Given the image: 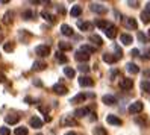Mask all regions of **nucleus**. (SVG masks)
Returning <instances> with one entry per match:
<instances>
[{"instance_id": "obj_1", "label": "nucleus", "mask_w": 150, "mask_h": 135, "mask_svg": "<svg viewBox=\"0 0 150 135\" xmlns=\"http://www.w3.org/2000/svg\"><path fill=\"white\" fill-rule=\"evenodd\" d=\"M35 53H37L38 56L41 58H46L50 55V47L46 46V44H41V46H37V49H35Z\"/></svg>"}, {"instance_id": "obj_2", "label": "nucleus", "mask_w": 150, "mask_h": 135, "mask_svg": "<svg viewBox=\"0 0 150 135\" xmlns=\"http://www.w3.org/2000/svg\"><path fill=\"white\" fill-rule=\"evenodd\" d=\"M143 108H144V105H143V102H134V103H130V106H129V112L130 114H138V112H141L143 111Z\"/></svg>"}, {"instance_id": "obj_3", "label": "nucleus", "mask_w": 150, "mask_h": 135, "mask_svg": "<svg viewBox=\"0 0 150 135\" xmlns=\"http://www.w3.org/2000/svg\"><path fill=\"white\" fill-rule=\"evenodd\" d=\"M90 9L93 12H96V14H106L108 12L106 8H105L103 5H100V3H91L90 5Z\"/></svg>"}, {"instance_id": "obj_4", "label": "nucleus", "mask_w": 150, "mask_h": 135, "mask_svg": "<svg viewBox=\"0 0 150 135\" xmlns=\"http://www.w3.org/2000/svg\"><path fill=\"white\" fill-rule=\"evenodd\" d=\"M90 56H91V55H88V53H85V52H82V50H77L76 55H74L76 61H79V62H86V61H90Z\"/></svg>"}, {"instance_id": "obj_5", "label": "nucleus", "mask_w": 150, "mask_h": 135, "mask_svg": "<svg viewBox=\"0 0 150 135\" xmlns=\"http://www.w3.org/2000/svg\"><path fill=\"white\" fill-rule=\"evenodd\" d=\"M79 85L81 87H93L94 85V80L88 76H81L79 77Z\"/></svg>"}, {"instance_id": "obj_6", "label": "nucleus", "mask_w": 150, "mask_h": 135, "mask_svg": "<svg viewBox=\"0 0 150 135\" xmlns=\"http://www.w3.org/2000/svg\"><path fill=\"white\" fill-rule=\"evenodd\" d=\"M52 90H53V93H56V94H59V96H64V94H67V87H64L62 84H56V85H53L52 87Z\"/></svg>"}, {"instance_id": "obj_7", "label": "nucleus", "mask_w": 150, "mask_h": 135, "mask_svg": "<svg viewBox=\"0 0 150 135\" xmlns=\"http://www.w3.org/2000/svg\"><path fill=\"white\" fill-rule=\"evenodd\" d=\"M105 33H106V37L108 38H111V40H114L115 38V35H117V28L114 24H109L106 29H105Z\"/></svg>"}, {"instance_id": "obj_8", "label": "nucleus", "mask_w": 150, "mask_h": 135, "mask_svg": "<svg viewBox=\"0 0 150 135\" xmlns=\"http://www.w3.org/2000/svg\"><path fill=\"white\" fill-rule=\"evenodd\" d=\"M106 122H108L109 124H115V126H121V124H123L121 119H118V117L114 115V114H111V115L106 117Z\"/></svg>"}, {"instance_id": "obj_9", "label": "nucleus", "mask_w": 150, "mask_h": 135, "mask_svg": "<svg viewBox=\"0 0 150 135\" xmlns=\"http://www.w3.org/2000/svg\"><path fill=\"white\" fill-rule=\"evenodd\" d=\"M102 102H103L105 105L111 106V105H115V103H117V99L114 97V96H111V94H106V96L102 97Z\"/></svg>"}, {"instance_id": "obj_10", "label": "nucleus", "mask_w": 150, "mask_h": 135, "mask_svg": "<svg viewBox=\"0 0 150 135\" xmlns=\"http://www.w3.org/2000/svg\"><path fill=\"white\" fill-rule=\"evenodd\" d=\"M88 114H90V109H88V108H77V109L74 111V117H77V119L86 117Z\"/></svg>"}, {"instance_id": "obj_11", "label": "nucleus", "mask_w": 150, "mask_h": 135, "mask_svg": "<svg viewBox=\"0 0 150 135\" xmlns=\"http://www.w3.org/2000/svg\"><path fill=\"white\" fill-rule=\"evenodd\" d=\"M132 87H134L132 79H121V80H120V88H121V90H130Z\"/></svg>"}, {"instance_id": "obj_12", "label": "nucleus", "mask_w": 150, "mask_h": 135, "mask_svg": "<svg viewBox=\"0 0 150 135\" xmlns=\"http://www.w3.org/2000/svg\"><path fill=\"white\" fill-rule=\"evenodd\" d=\"M120 43L123 46H129V44H132V37L129 33H121L120 35Z\"/></svg>"}, {"instance_id": "obj_13", "label": "nucleus", "mask_w": 150, "mask_h": 135, "mask_svg": "<svg viewBox=\"0 0 150 135\" xmlns=\"http://www.w3.org/2000/svg\"><path fill=\"white\" fill-rule=\"evenodd\" d=\"M126 70L129 71V73H132V75H137L139 71V67L135 64V62H127V64H126Z\"/></svg>"}, {"instance_id": "obj_14", "label": "nucleus", "mask_w": 150, "mask_h": 135, "mask_svg": "<svg viewBox=\"0 0 150 135\" xmlns=\"http://www.w3.org/2000/svg\"><path fill=\"white\" fill-rule=\"evenodd\" d=\"M77 26H79V29L83 31V32H88V31L93 29V24H91L90 21H79Z\"/></svg>"}, {"instance_id": "obj_15", "label": "nucleus", "mask_w": 150, "mask_h": 135, "mask_svg": "<svg viewBox=\"0 0 150 135\" xmlns=\"http://www.w3.org/2000/svg\"><path fill=\"white\" fill-rule=\"evenodd\" d=\"M125 23H126V28H129V29H138V23H137L135 18H132V17H127Z\"/></svg>"}, {"instance_id": "obj_16", "label": "nucleus", "mask_w": 150, "mask_h": 135, "mask_svg": "<svg viewBox=\"0 0 150 135\" xmlns=\"http://www.w3.org/2000/svg\"><path fill=\"white\" fill-rule=\"evenodd\" d=\"M29 123H30L32 128H35V129H40L41 126H42V120H41V119H38V117H32Z\"/></svg>"}, {"instance_id": "obj_17", "label": "nucleus", "mask_w": 150, "mask_h": 135, "mask_svg": "<svg viewBox=\"0 0 150 135\" xmlns=\"http://www.w3.org/2000/svg\"><path fill=\"white\" fill-rule=\"evenodd\" d=\"M103 61L108 62V64H114V62L118 61V56H114V55H111V53H105V55H103Z\"/></svg>"}, {"instance_id": "obj_18", "label": "nucleus", "mask_w": 150, "mask_h": 135, "mask_svg": "<svg viewBox=\"0 0 150 135\" xmlns=\"http://www.w3.org/2000/svg\"><path fill=\"white\" fill-rule=\"evenodd\" d=\"M88 96L86 94H83V93H81V94H77V96H74L71 100H70V103H82L85 99H86Z\"/></svg>"}, {"instance_id": "obj_19", "label": "nucleus", "mask_w": 150, "mask_h": 135, "mask_svg": "<svg viewBox=\"0 0 150 135\" xmlns=\"http://www.w3.org/2000/svg\"><path fill=\"white\" fill-rule=\"evenodd\" d=\"M61 32H62V35H65V37H71V35H73V29L70 28L68 24H62V26H61Z\"/></svg>"}, {"instance_id": "obj_20", "label": "nucleus", "mask_w": 150, "mask_h": 135, "mask_svg": "<svg viewBox=\"0 0 150 135\" xmlns=\"http://www.w3.org/2000/svg\"><path fill=\"white\" fill-rule=\"evenodd\" d=\"M18 120H20L18 115H6L5 117V122L8 124H15V123H18Z\"/></svg>"}, {"instance_id": "obj_21", "label": "nucleus", "mask_w": 150, "mask_h": 135, "mask_svg": "<svg viewBox=\"0 0 150 135\" xmlns=\"http://www.w3.org/2000/svg\"><path fill=\"white\" fill-rule=\"evenodd\" d=\"M55 56H56V59H58V62H61V64H67V56L64 55V53L62 52H56L55 53Z\"/></svg>"}, {"instance_id": "obj_22", "label": "nucleus", "mask_w": 150, "mask_h": 135, "mask_svg": "<svg viewBox=\"0 0 150 135\" xmlns=\"http://www.w3.org/2000/svg\"><path fill=\"white\" fill-rule=\"evenodd\" d=\"M64 75H65L67 77H70V79H73L74 75H76V71H74V68H71V67H64Z\"/></svg>"}, {"instance_id": "obj_23", "label": "nucleus", "mask_w": 150, "mask_h": 135, "mask_svg": "<svg viewBox=\"0 0 150 135\" xmlns=\"http://www.w3.org/2000/svg\"><path fill=\"white\" fill-rule=\"evenodd\" d=\"M70 14H71V17H79V15L82 14V8L79 6V5H76V6H73V8H71Z\"/></svg>"}, {"instance_id": "obj_24", "label": "nucleus", "mask_w": 150, "mask_h": 135, "mask_svg": "<svg viewBox=\"0 0 150 135\" xmlns=\"http://www.w3.org/2000/svg\"><path fill=\"white\" fill-rule=\"evenodd\" d=\"M141 90H143L144 93H147V94H150V80H143L141 82Z\"/></svg>"}, {"instance_id": "obj_25", "label": "nucleus", "mask_w": 150, "mask_h": 135, "mask_svg": "<svg viewBox=\"0 0 150 135\" xmlns=\"http://www.w3.org/2000/svg\"><path fill=\"white\" fill-rule=\"evenodd\" d=\"M46 67H47V64L42 61H35L33 62V70H44Z\"/></svg>"}, {"instance_id": "obj_26", "label": "nucleus", "mask_w": 150, "mask_h": 135, "mask_svg": "<svg viewBox=\"0 0 150 135\" xmlns=\"http://www.w3.org/2000/svg\"><path fill=\"white\" fill-rule=\"evenodd\" d=\"M62 124H68V126H76L77 124V122L74 120V119H71V117H65V119H62Z\"/></svg>"}, {"instance_id": "obj_27", "label": "nucleus", "mask_w": 150, "mask_h": 135, "mask_svg": "<svg viewBox=\"0 0 150 135\" xmlns=\"http://www.w3.org/2000/svg\"><path fill=\"white\" fill-rule=\"evenodd\" d=\"M81 50L90 55V53H94V52H96V47H93V46H88V44H83V46L81 47Z\"/></svg>"}, {"instance_id": "obj_28", "label": "nucleus", "mask_w": 150, "mask_h": 135, "mask_svg": "<svg viewBox=\"0 0 150 135\" xmlns=\"http://www.w3.org/2000/svg\"><path fill=\"white\" fill-rule=\"evenodd\" d=\"M41 17H42V18H46L47 21H50V23H55V17L52 14H49V12H46V11L41 12Z\"/></svg>"}, {"instance_id": "obj_29", "label": "nucleus", "mask_w": 150, "mask_h": 135, "mask_svg": "<svg viewBox=\"0 0 150 135\" xmlns=\"http://www.w3.org/2000/svg\"><path fill=\"white\" fill-rule=\"evenodd\" d=\"M15 135H28V128H24V126H20V128H15Z\"/></svg>"}, {"instance_id": "obj_30", "label": "nucleus", "mask_w": 150, "mask_h": 135, "mask_svg": "<svg viewBox=\"0 0 150 135\" xmlns=\"http://www.w3.org/2000/svg\"><path fill=\"white\" fill-rule=\"evenodd\" d=\"M109 24H111V23L105 21V20H97V21H96V26H97V28H100V29H103V31L106 29V28H108Z\"/></svg>"}, {"instance_id": "obj_31", "label": "nucleus", "mask_w": 150, "mask_h": 135, "mask_svg": "<svg viewBox=\"0 0 150 135\" xmlns=\"http://www.w3.org/2000/svg\"><path fill=\"white\" fill-rule=\"evenodd\" d=\"M90 40H91L94 44H97V46H102V44H103V40L99 37V35H91Z\"/></svg>"}, {"instance_id": "obj_32", "label": "nucleus", "mask_w": 150, "mask_h": 135, "mask_svg": "<svg viewBox=\"0 0 150 135\" xmlns=\"http://www.w3.org/2000/svg\"><path fill=\"white\" fill-rule=\"evenodd\" d=\"M135 123H138V124H141V126H143V128H144V126H147V119H146V117L144 115H138L137 117V119H135Z\"/></svg>"}, {"instance_id": "obj_33", "label": "nucleus", "mask_w": 150, "mask_h": 135, "mask_svg": "<svg viewBox=\"0 0 150 135\" xmlns=\"http://www.w3.org/2000/svg\"><path fill=\"white\" fill-rule=\"evenodd\" d=\"M70 49H71V44L70 43H65V41L59 43V50H70Z\"/></svg>"}, {"instance_id": "obj_34", "label": "nucleus", "mask_w": 150, "mask_h": 135, "mask_svg": "<svg viewBox=\"0 0 150 135\" xmlns=\"http://www.w3.org/2000/svg\"><path fill=\"white\" fill-rule=\"evenodd\" d=\"M141 21L147 24V23L150 21V14H149V12H146V11H143V12H141Z\"/></svg>"}, {"instance_id": "obj_35", "label": "nucleus", "mask_w": 150, "mask_h": 135, "mask_svg": "<svg viewBox=\"0 0 150 135\" xmlns=\"http://www.w3.org/2000/svg\"><path fill=\"white\" fill-rule=\"evenodd\" d=\"M0 135H11L9 128H6V126H2V128H0Z\"/></svg>"}, {"instance_id": "obj_36", "label": "nucleus", "mask_w": 150, "mask_h": 135, "mask_svg": "<svg viewBox=\"0 0 150 135\" xmlns=\"http://www.w3.org/2000/svg\"><path fill=\"white\" fill-rule=\"evenodd\" d=\"M94 134H96V135H108V132L105 131L103 128H96V129H94Z\"/></svg>"}, {"instance_id": "obj_37", "label": "nucleus", "mask_w": 150, "mask_h": 135, "mask_svg": "<svg viewBox=\"0 0 150 135\" xmlns=\"http://www.w3.org/2000/svg\"><path fill=\"white\" fill-rule=\"evenodd\" d=\"M32 17H33V12H32V11H24V12H23V18H24V20H30Z\"/></svg>"}, {"instance_id": "obj_38", "label": "nucleus", "mask_w": 150, "mask_h": 135, "mask_svg": "<svg viewBox=\"0 0 150 135\" xmlns=\"http://www.w3.org/2000/svg\"><path fill=\"white\" fill-rule=\"evenodd\" d=\"M77 70H79V71H82V73H88V71H90V67H88L86 64H82V65H79V67H77Z\"/></svg>"}, {"instance_id": "obj_39", "label": "nucleus", "mask_w": 150, "mask_h": 135, "mask_svg": "<svg viewBox=\"0 0 150 135\" xmlns=\"http://www.w3.org/2000/svg\"><path fill=\"white\" fill-rule=\"evenodd\" d=\"M3 49H5L6 52H12V50H14V44H12V43H6Z\"/></svg>"}, {"instance_id": "obj_40", "label": "nucleus", "mask_w": 150, "mask_h": 135, "mask_svg": "<svg viewBox=\"0 0 150 135\" xmlns=\"http://www.w3.org/2000/svg\"><path fill=\"white\" fill-rule=\"evenodd\" d=\"M138 40H139L141 43H147V38H146V35H144L143 32H138Z\"/></svg>"}, {"instance_id": "obj_41", "label": "nucleus", "mask_w": 150, "mask_h": 135, "mask_svg": "<svg viewBox=\"0 0 150 135\" xmlns=\"http://www.w3.org/2000/svg\"><path fill=\"white\" fill-rule=\"evenodd\" d=\"M130 53H132V56H138V55H139V50H138V49H134Z\"/></svg>"}, {"instance_id": "obj_42", "label": "nucleus", "mask_w": 150, "mask_h": 135, "mask_svg": "<svg viewBox=\"0 0 150 135\" xmlns=\"http://www.w3.org/2000/svg\"><path fill=\"white\" fill-rule=\"evenodd\" d=\"M144 77H146V79L150 77V70H146V71H144Z\"/></svg>"}, {"instance_id": "obj_43", "label": "nucleus", "mask_w": 150, "mask_h": 135, "mask_svg": "<svg viewBox=\"0 0 150 135\" xmlns=\"http://www.w3.org/2000/svg\"><path fill=\"white\" fill-rule=\"evenodd\" d=\"M127 5H130L132 8H135V6L138 5V2H127Z\"/></svg>"}, {"instance_id": "obj_44", "label": "nucleus", "mask_w": 150, "mask_h": 135, "mask_svg": "<svg viewBox=\"0 0 150 135\" xmlns=\"http://www.w3.org/2000/svg\"><path fill=\"white\" fill-rule=\"evenodd\" d=\"M0 82H5V75L0 73Z\"/></svg>"}, {"instance_id": "obj_45", "label": "nucleus", "mask_w": 150, "mask_h": 135, "mask_svg": "<svg viewBox=\"0 0 150 135\" xmlns=\"http://www.w3.org/2000/svg\"><path fill=\"white\" fill-rule=\"evenodd\" d=\"M146 12H149V14H150V2L147 3V8H146Z\"/></svg>"}, {"instance_id": "obj_46", "label": "nucleus", "mask_w": 150, "mask_h": 135, "mask_svg": "<svg viewBox=\"0 0 150 135\" xmlns=\"http://www.w3.org/2000/svg\"><path fill=\"white\" fill-rule=\"evenodd\" d=\"M144 58H150V50H147V52H146V55H144Z\"/></svg>"}, {"instance_id": "obj_47", "label": "nucleus", "mask_w": 150, "mask_h": 135, "mask_svg": "<svg viewBox=\"0 0 150 135\" xmlns=\"http://www.w3.org/2000/svg\"><path fill=\"white\" fill-rule=\"evenodd\" d=\"M65 135H76V132H73V131H71V132H67Z\"/></svg>"}, {"instance_id": "obj_48", "label": "nucleus", "mask_w": 150, "mask_h": 135, "mask_svg": "<svg viewBox=\"0 0 150 135\" xmlns=\"http://www.w3.org/2000/svg\"><path fill=\"white\" fill-rule=\"evenodd\" d=\"M149 37H150V31H149Z\"/></svg>"}, {"instance_id": "obj_49", "label": "nucleus", "mask_w": 150, "mask_h": 135, "mask_svg": "<svg viewBox=\"0 0 150 135\" xmlns=\"http://www.w3.org/2000/svg\"><path fill=\"white\" fill-rule=\"evenodd\" d=\"M37 135H42V134H37Z\"/></svg>"}]
</instances>
